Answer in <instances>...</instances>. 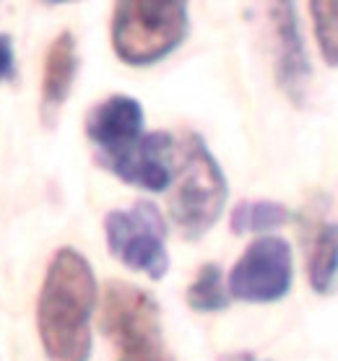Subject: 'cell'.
Segmentation results:
<instances>
[{
  "mask_svg": "<svg viewBox=\"0 0 338 361\" xmlns=\"http://www.w3.org/2000/svg\"><path fill=\"white\" fill-rule=\"evenodd\" d=\"M188 34V6L180 0H123L112 11V47L125 66H154Z\"/></svg>",
  "mask_w": 338,
  "mask_h": 361,
  "instance_id": "7a4b0ae2",
  "label": "cell"
},
{
  "mask_svg": "<svg viewBox=\"0 0 338 361\" xmlns=\"http://www.w3.org/2000/svg\"><path fill=\"white\" fill-rule=\"evenodd\" d=\"M268 21L273 34V71L276 83L284 91V97L291 104H302L307 97V83H310V60L302 32H299V18L294 3H271L268 6Z\"/></svg>",
  "mask_w": 338,
  "mask_h": 361,
  "instance_id": "ba28073f",
  "label": "cell"
},
{
  "mask_svg": "<svg viewBox=\"0 0 338 361\" xmlns=\"http://www.w3.org/2000/svg\"><path fill=\"white\" fill-rule=\"evenodd\" d=\"M307 279L318 294H330L338 283V221L313 214L302 226Z\"/></svg>",
  "mask_w": 338,
  "mask_h": 361,
  "instance_id": "30bf717a",
  "label": "cell"
},
{
  "mask_svg": "<svg viewBox=\"0 0 338 361\" xmlns=\"http://www.w3.org/2000/svg\"><path fill=\"white\" fill-rule=\"evenodd\" d=\"M94 307L97 279L89 260L73 247L58 250L37 304V328L47 361H89Z\"/></svg>",
  "mask_w": 338,
  "mask_h": 361,
  "instance_id": "6da1fadb",
  "label": "cell"
},
{
  "mask_svg": "<svg viewBox=\"0 0 338 361\" xmlns=\"http://www.w3.org/2000/svg\"><path fill=\"white\" fill-rule=\"evenodd\" d=\"M291 247L281 237H258L242 252L227 281L229 296L239 302H279L291 288Z\"/></svg>",
  "mask_w": 338,
  "mask_h": 361,
  "instance_id": "8992f818",
  "label": "cell"
},
{
  "mask_svg": "<svg viewBox=\"0 0 338 361\" xmlns=\"http://www.w3.org/2000/svg\"><path fill=\"white\" fill-rule=\"evenodd\" d=\"M102 330L115 345L117 361H174L164 343L159 304L133 283H107Z\"/></svg>",
  "mask_w": 338,
  "mask_h": 361,
  "instance_id": "277c9868",
  "label": "cell"
},
{
  "mask_svg": "<svg viewBox=\"0 0 338 361\" xmlns=\"http://www.w3.org/2000/svg\"><path fill=\"white\" fill-rule=\"evenodd\" d=\"M219 361H258L253 353H229V356H222Z\"/></svg>",
  "mask_w": 338,
  "mask_h": 361,
  "instance_id": "2e32d148",
  "label": "cell"
},
{
  "mask_svg": "<svg viewBox=\"0 0 338 361\" xmlns=\"http://www.w3.org/2000/svg\"><path fill=\"white\" fill-rule=\"evenodd\" d=\"M86 135L99 148L97 154H112L131 146L143 135V107L125 94L104 99L86 117Z\"/></svg>",
  "mask_w": 338,
  "mask_h": 361,
  "instance_id": "9c48e42d",
  "label": "cell"
},
{
  "mask_svg": "<svg viewBox=\"0 0 338 361\" xmlns=\"http://www.w3.org/2000/svg\"><path fill=\"white\" fill-rule=\"evenodd\" d=\"M16 75V55H13V39L8 34H0V83Z\"/></svg>",
  "mask_w": 338,
  "mask_h": 361,
  "instance_id": "9a60e30c",
  "label": "cell"
},
{
  "mask_svg": "<svg viewBox=\"0 0 338 361\" xmlns=\"http://www.w3.org/2000/svg\"><path fill=\"white\" fill-rule=\"evenodd\" d=\"M177 185L169 197L172 221L185 239H200L214 229L224 211L229 188L222 166L200 140V135L188 133L180 146V164L174 166Z\"/></svg>",
  "mask_w": 338,
  "mask_h": 361,
  "instance_id": "3957f363",
  "label": "cell"
},
{
  "mask_svg": "<svg viewBox=\"0 0 338 361\" xmlns=\"http://www.w3.org/2000/svg\"><path fill=\"white\" fill-rule=\"evenodd\" d=\"M76 71H78L76 37L71 32H63L47 49L44 73H42V117L47 125L55 123L60 107L66 104L68 94L73 89Z\"/></svg>",
  "mask_w": 338,
  "mask_h": 361,
  "instance_id": "8fae6325",
  "label": "cell"
},
{
  "mask_svg": "<svg viewBox=\"0 0 338 361\" xmlns=\"http://www.w3.org/2000/svg\"><path fill=\"white\" fill-rule=\"evenodd\" d=\"M188 304L195 312H222L229 304L224 273L216 263H206L188 286Z\"/></svg>",
  "mask_w": 338,
  "mask_h": 361,
  "instance_id": "4fadbf2b",
  "label": "cell"
},
{
  "mask_svg": "<svg viewBox=\"0 0 338 361\" xmlns=\"http://www.w3.org/2000/svg\"><path fill=\"white\" fill-rule=\"evenodd\" d=\"M310 13L322 60L330 68H338V0H313Z\"/></svg>",
  "mask_w": 338,
  "mask_h": 361,
  "instance_id": "5bb4252c",
  "label": "cell"
},
{
  "mask_svg": "<svg viewBox=\"0 0 338 361\" xmlns=\"http://www.w3.org/2000/svg\"><path fill=\"white\" fill-rule=\"evenodd\" d=\"M174 151L177 143L169 133H143L131 146L112 151V154H97L104 169L120 177L133 188L149 190V192H162L172 185L174 180Z\"/></svg>",
  "mask_w": 338,
  "mask_h": 361,
  "instance_id": "52a82bcc",
  "label": "cell"
},
{
  "mask_svg": "<svg viewBox=\"0 0 338 361\" xmlns=\"http://www.w3.org/2000/svg\"><path fill=\"white\" fill-rule=\"evenodd\" d=\"M107 250L131 271L146 273L151 281L164 279L169 271L167 224L157 205L138 200L131 208H117L104 216Z\"/></svg>",
  "mask_w": 338,
  "mask_h": 361,
  "instance_id": "5b68a950",
  "label": "cell"
},
{
  "mask_svg": "<svg viewBox=\"0 0 338 361\" xmlns=\"http://www.w3.org/2000/svg\"><path fill=\"white\" fill-rule=\"evenodd\" d=\"M291 219V211L276 200H242L229 216V229L234 234H263L279 229Z\"/></svg>",
  "mask_w": 338,
  "mask_h": 361,
  "instance_id": "7c38bea8",
  "label": "cell"
}]
</instances>
